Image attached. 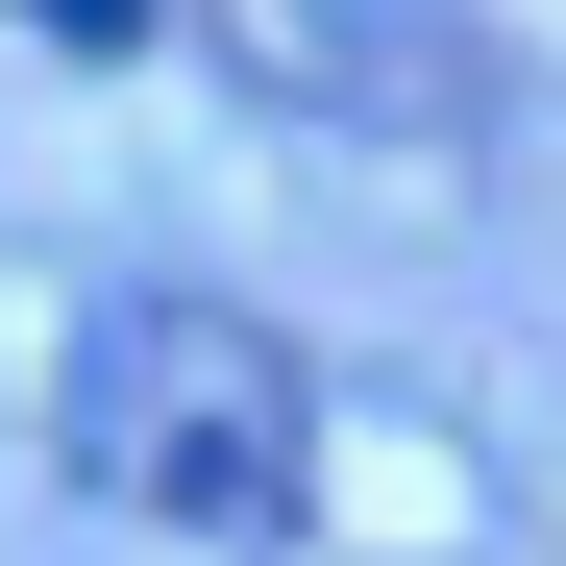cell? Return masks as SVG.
Instances as JSON below:
<instances>
[{"mask_svg": "<svg viewBox=\"0 0 566 566\" xmlns=\"http://www.w3.org/2000/svg\"><path fill=\"white\" fill-rule=\"evenodd\" d=\"M148 25H198L321 148H468L493 124V0H148Z\"/></svg>", "mask_w": 566, "mask_h": 566, "instance_id": "7a4b0ae2", "label": "cell"}, {"mask_svg": "<svg viewBox=\"0 0 566 566\" xmlns=\"http://www.w3.org/2000/svg\"><path fill=\"white\" fill-rule=\"evenodd\" d=\"M50 443H74V493L148 517V542H296V493H321V369L271 345L247 296H99Z\"/></svg>", "mask_w": 566, "mask_h": 566, "instance_id": "6da1fadb", "label": "cell"}, {"mask_svg": "<svg viewBox=\"0 0 566 566\" xmlns=\"http://www.w3.org/2000/svg\"><path fill=\"white\" fill-rule=\"evenodd\" d=\"M25 25H50V50H172L148 0H25Z\"/></svg>", "mask_w": 566, "mask_h": 566, "instance_id": "3957f363", "label": "cell"}]
</instances>
